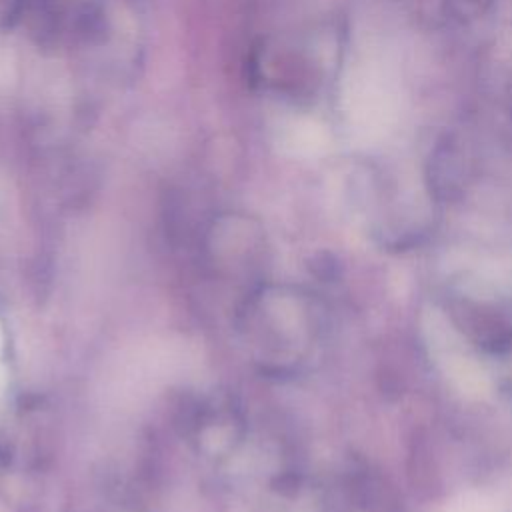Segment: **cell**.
Returning a JSON list of instances; mask_svg holds the SVG:
<instances>
[{
	"label": "cell",
	"instance_id": "cell-1",
	"mask_svg": "<svg viewBox=\"0 0 512 512\" xmlns=\"http://www.w3.org/2000/svg\"><path fill=\"white\" fill-rule=\"evenodd\" d=\"M444 2H446V12L454 20L464 24L482 16L492 6V0H444Z\"/></svg>",
	"mask_w": 512,
	"mask_h": 512
}]
</instances>
